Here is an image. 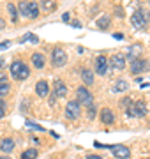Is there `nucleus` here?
<instances>
[{"mask_svg":"<svg viewBox=\"0 0 150 159\" xmlns=\"http://www.w3.org/2000/svg\"><path fill=\"white\" fill-rule=\"evenodd\" d=\"M11 76L14 80H20V81H23L30 76V69L27 67V64L21 62V60H16V62L11 64Z\"/></svg>","mask_w":150,"mask_h":159,"instance_id":"f257e3e1","label":"nucleus"},{"mask_svg":"<svg viewBox=\"0 0 150 159\" xmlns=\"http://www.w3.org/2000/svg\"><path fill=\"white\" fill-rule=\"evenodd\" d=\"M148 21H150V14L145 9H139V11H136L133 14V18H131V23H133L134 29H139L143 30L148 27Z\"/></svg>","mask_w":150,"mask_h":159,"instance_id":"f03ea898","label":"nucleus"},{"mask_svg":"<svg viewBox=\"0 0 150 159\" xmlns=\"http://www.w3.org/2000/svg\"><path fill=\"white\" fill-rule=\"evenodd\" d=\"M67 62V53L62 50V48H55L51 53V64L53 67H64Z\"/></svg>","mask_w":150,"mask_h":159,"instance_id":"7ed1b4c3","label":"nucleus"},{"mask_svg":"<svg viewBox=\"0 0 150 159\" xmlns=\"http://www.w3.org/2000/svg\"><path fill=\"white\" fill-rule=\"evenodd\" d=\"M127 115L129 117H145L147 115V104L143 101H136L134 104H131L129 108H127Z\"/></svg>","mask_w":150,"mask_h":159,"instance_id":"20e7f679","label":"nucleus"},{"mask_svg":"<svg viewBox=\"0 0 150 159\" xmlns=\"http://www.w3.org/2000/svg\"><path fill=\"white\" fill-rule=\"evenodd\" d=\"M81 115V104L78 101H69L65 106V117L71 120H76Z\"/></svg>","mask_w":150,"mask_h":159,"instance_id":"39448f33","label":"nucleus"},{"mask_svg":"<svg viewBox=\"0 0 150 159\" xmlns=\"http://www.w3.org/2000/svg\"><path fill=\"white\" fill-rule=\"evenodd\" d=\"M76 96H78V102L83 104V106H92V104H94L92 94H90L85 87H80V89L76 90Z\"/></svg>","mask_w":150,"mask_h":159,"instance_id":"423d86ee","label":"nucleus"},{"mask_svg":"<svg viewBox=\"0 0 150 159\" xmlns=\"http://www.w3.org/2000/svg\"><path fill=\"white\" fill-rule=\"evenodd\" d=\"M108 66L111 69H115V71H124L126 69V57L120 55V53H117L111 57V60H108Z\"/></svg>","mask_w":150,"mask_h":159,"instance_id":"0eeeda50","label":"nucleus"},{"mask_svg":"<svg viewBox=\"0 0 150 159\" xmlns=\"http://www.w3.org/2000/svg\"><path fill=\"white\" fill-rule=\"evenodd\" d=\"M150 67V62H147V60H141V58H134L133 62H131V67H129V71L133 74H138V73H143V71H147V69Z\"/></svg>","mask_w":150,"mask_h":159,"instance_id":"6e6552de","label":"nucleus"},{"mask_svg":"<svg viewBox=\"0 0 150 159\" xmlns=\"http://www.w3.org/2000/svg\"><path fill=\"white\" fill-rule=\"evenodd\" d=\"M108 69H110L108 58L104 57V55H99V57L95 58V73H97L99 76H104V74L108 73Z\"/></svg>","mask_w":150,"mask_h":159,"instance_id":"1a4fd4ad","label":"nucleus"},{"mask_svg":"<svg viewBox=\"0 0 150 159\" xmlns=\"http://www.w3.org/2000/svg\"><path fill=\"white\" fill-rule=\"evenodd\" d=\"M111 152H113V156L117 159H127L131 156V152H129V148L126 145H113L111 147Z\"/></svg>","mask_w":150,"mask_h":159,"instance_id":"9d476101","label":"nucleus"},{"mask_svg":"<svg viewBox=\"0 0 150 159\" xmlns=\"http://www.w3.org/2000/svg\"><path fill=\"white\" fill-rule=\"evenodd\" d=\"M101 122L106 125H111L113 122H115V115H113V111H111L110 108H103L101 110Z\"/></svg>","mask_w":150,"mask_h":159,"instance_id":"9b49d317","label":"nucleus"},{"mask_svg":"<svg viewBox=\"0 0 150 159\" xmlns=\"http://www.w3.org/2000/svg\"><path fill=\"white\" fill-rule=\"evenodd\" d=\"M53 94H55V97H65L67 96V87H65V83H64L62 80H57V81H55Z\"/></svg>","mask_w":150,"mask_h":159,"instance_id":"f8f14e48","label":"nucleus"},{"mask_svg":"<svg viewBox=\"0 0 150 159\" xmlns=\"http://www.w3.org/2000/svg\"><path fill=\"white\" fill-rule=\"evenodd\" d=\"M14 140L12 138H4L2 142H0V150L4 154H9V152H12V148H14Z\"/></svg>","mask_w":150,"mask_h":159,"instance_id":"ddd939ff","label":"nucleus"},{"mask_svg":"<svg viewBox=\"0 0 150 159\" xmlns=\"http://www.w3.org/2000/svg\"><path fill=\"white\" fill-rule=\"evenodd\" d=\"M48 92H50V89H48L46 81H37V83H35V94L39 97H46Z\"/></svg>","mask_w":150,"mask_h":159,"instance_id":"4468645a","label":"nucleus"},{"mask_svg":"<svg viewBox=\"0 0 150 159\" xmlns=\"http://www.w3.org/2000/svg\"><path fill=\"white\" fill-rule=\"evenodd\" d=\"M32 64H34L37 69H42V67H44V64H46V58H44V55H42V53H39V51H37V53H34V55H32Z\"/></svg>","mask_w":150,"mask_h":159,"instance_id":"2eb2a0df","label":"nucleus"},{"mask_svg":"<svg viewBox=\"0 0 150 159\" xmlns=\"http://www.w3.org/2000/svg\"><path fill=\"white\" fill-rule=\"evenodd\" d=\"M16 9H18V14H21V16H25V18L30 16V2H27V0H21Z\"/></svg>","mask_w":150,"mask_h":159,"instance_id":"dca6fc26","label":"nucleus"},{"mask_svg":"<svg viewBox=\"0 0 150 159\" xmlns=\"http://www.w3.org/2000/svg\"><path fill=\"white\" fill-rule=\"evenodd\" d=\"M41 9L44 12H53L57 9V0H41Z\"/></svg>","mask_w":150,"mask_h":159,"instance_id":"f3484780","label":"nucleus"},{"mask_svg":"<svg viewBox=\"0 0 150 159\" xmlns=\"http://www.w3.org/2000/svg\"><path fill=\"white\" fill-rule=\"evenodd\" d=\"M141 44H134V46H131L129 48V51H127V55H126V58H131V60H134V58H138V55L141 53Z\"/></svg>","mask_w":150,"mask_h":159,"instance_id":"a211bd4d","label":"nucleus"},{"mask_svg":"<svg viewBox=\"0 0 150 159\" xmlns=\"http://www.w3.org/2000/svg\"><path fill=\"white\" fill-rule=\"evenodd\" d=\"M81 80L85 85H94V73L90 69H83L81 71Z\"/></svg>","mask_w":150,"mask_h":159,"instance_id":"6ab92c4d","label":"nucleus"},{"mask_svg":"<svg viewBox=\"0 0 150 159\" xmlns=\"http://www.w3.org/2000/svg\"><path fill=\"white\" fill-rule=\"evenodd\" d=\"M127 89H129V83H127L126 80H117V83L113 85L111 90L115 92V94H118V92H126Z\"/></svg>","mask_w":150,"mask_h":159,"instance_id":"aec40b11","label":"nucleus"},{"mask_svg":"<svg viewBox=\"0 0 150 159\" xmlns=\"http://www.w3.org/2000/svg\"><path fill=\"white\" fill-rule=\"evenodd\" d=\"M39 152H37V148H27L23 154H21V159H37Z\"/></svg>","mask_w":150,"mask_h":159,"instance_id":"412c9836","label":"nucleus"},{"mask_svg":"<svg viewBox=\"0 0 150 159\" xmlns=\"http://www.w3.org/2000/svg\"><path fill=\"white\" fill-rule=\"evenodd\" d=\"M97 27H99L101 30H106V29H108V27H110V16H108V14H104L101 20H97Z\"/></svg>","mask_w":150,"mask_h":159,"instance_id":"4be33fe9","label":"nucleus"},{"mask_svg":"<svg viewBox=\"0 0 150 159\" xmlns=\"http://www.w3.org/2000/svg\"><path fill=\"white\" fill-rule=\"evenodd\" d=\"M39 16V4L37 2H30V16L32 20H35V18Z\"/></svg>","mask_w":150,"mask_h":159,"instance_id":"5701e85b","label":"nucleus"},{"mask_svg":"<svg viewBox=\"0 0 150 159\" xmlns=\"http://www.w3.org/2000/svg\"><path fill=\"white\" fill-rule=\"evenodd\" d=\"M27 41H30V43H34V44H37V43H39V37H37V35L35 34H25L23 37H21V39H20V43H27Z\"/></svg>","mask_w":150,"mask_h":159,"instance_id":"b1692460","label":"nucleus"},{"mask_svg":"<svg viewBox=\"0 0 150 159\" xmlns=\"http://www.w3.org/2000/svg\"><path fill=\"white\" fill-rule=\"evenodd\" d=\"M7 11H9V14H11L12 21H16V20H18V9H16V6H14V4H7Z\"/></svg>","mask_w":150,"mask_h":159,"instance_id":"393cba45","label":"nucleus"},{"mask_svg":"<svg viewBox=\"0 0 150 159\" xmlns=\"http://www.w3.org/2000/svg\"><path fill=\"white\" fill-rule=\"evenodd\" d=\"M9 90H11V85H9L7 81H2V83H0V97L9 94Z\"/></svg>","mask_w":150,"mask_h":159,"instance_id":"a878e982","label":"nucleus"},{"mask_svg":"<svg viewBox=\"0 0 150 159\" xmlns=\"http://www.w3.org/2000/svg\"><path fill=\"white\" fill-rule=\"evenodd\" d=\"M27 125H30L32 129H37V131H44V127H42V125H39V124H34V122H27Z\"/></svg>","mask_w":150,"mask_h":159,"instance_id":"bb28decb","label":"nucleus"},{"mask_svg":"<svg viewBox=\"0 0 150 159\" xmlns=\"http://www.w3.org/2000/svg\"><path fill=\"white\" fill-rule=\"evenodd\" d=\"M11 44H12L11 41H4V43H0V51H2V50H7Z\"/></svg>","mask_w":150,"mask_h":159,"instance_id":"cd10ccee","label":"nucleus"},{"mask_svg":"<svg viewBox=\"0 0 150 159\" xmlns=\"http://www.w3.org/2000/svg\"><path fill=\"white\" fill-rule=\"evenodd\" d=\"M94 117H95V108L92 104V106H88V119H94Z\"/></svg>","mask_w":150,"mask_h":159,"instance_id":"c85d7f7f","label":"nucleus"},{"mask_svg":"<svg viewBox=\"0 0 150 159\" xmlns=\"http://www.w3.org/2000/svg\"><path fill=\"white\" fill-rule=\"evenodd\" d=\"M131 104H133V102H131V99H129V97H126V99L122 101V106H127V108H129Z\"/></svg>","mask_w":150,"mask_h":159,"instance_id":"c756f323","label":"nucleus"},{"mask_svg":"<svg viewBox=\"0 0 150 159\" xmlns=\"http://www.w3.org/2000/svg\"><path fill=\"white\" fill-rule=\"evenodd\" d=\"M87 159H103V157H101V156H94V154H88Z\"/></svg>","mask_w":150,"mask_h":159,"instance_id":"7c9ffc66","label":"nucleus"},{"mask_svg":"<svg viewBox=\"0 0 150 159\" xmlns=\"http://www.w3.org/2000/svg\"><path fill=\"white\" fill-rule=\"evenodd\" d=\"M62 20H64V21H69V20H71V14H69V12H65V14L62 16Z\"/></svg>","mask_w":150,"mask_h":159,"instance_id":"2f4dec72","label":"nucleus"},{"mask_svg":"<svg viewBox=\"0 0 150 159\" xmlns=\"http://www.w3.org/2000/svg\"><path fill=\"white\" fill-rule=\"evenodd\" d=\"M113 37H115V39H124V34H120V32H117V34H113Z\"/></svg>","mask_w":150,"mask_h":159,"instance_id":"473e14b6","label":"nucleus"},{"mask_svg":"<svg viewBox=\"0 0 150 159\" xmlns=\"http://www.w3.org/2000/svg\"><path fill=\"white\" fill-rule=\"evenodd\" d=\"M4 29H6V21H4V20L0 18V30H4Z\"/></svg>","mask_w":150,"mask_h":159,"instance_id":"72a5a7b5","label":"nucleus"},{"mask_svg":"<svg viewBox=\"0 0 150 159\" xmlns=\"http://www.w3.org/2000/svg\"><path fill=\"white\" fill-rule=\"evenodd\" d=\"M73 27H74V29H80L81 23H80V21H73Z\"/></svg>","mask_w":150,"mask_h":159,"instance_id":"f704fd0d","label":"nucleus"},{"mask_svg":"<svg viewBox=\"0 0 150 159\" xmlns=\"http://www.w3.org/2000/svg\"><path fill=\"white\" fill-rule=\"evenodd\" d=\"M117 16H120V18L124 16V12H122V9H117Z\"/></svg>","mask_w":150,"mask_h":159,"instance_id":"c9c22d12","label":"nucleus"},{"mask_svg":"<svg viewBox=\"0 0 150 159\" xmlns=\"http://www.w3.org/2000/svg\"><path fill=\"white\" fill-rule=\"evenodd\" d=\"M2 81H6V74L0 73V83H2Z\"/></svg>","mask_w":150,"mask_h":159,"instance_id":"e433bc0d","label":"nucleus"},{"mask_svg":"<svg viewBox=\"0 0 150 159\" xmlns=\"http://www.w3.org/2000/svg\"><path fill=\"white\" fill-rule=\"evenodd\" d=\"M0 67H4V58H0Z\"/></svg>","mask_w":150,"mask_h":159,"instance_id":"4c0bfd02","label":"nucleus"},{"mask_svg":"<svg viewBox=\"0 0 150 159\" xmlns=\"http://www.w3.org/2000/svg\"><path fill=\"white\" fill-rule=\"evenodd\" d=\"M0 108L4 110V101H2V99H0Z\"/></svg>","mask_w":150,"mask_h":159,"instance_id":"58836bf2","label":"nucleus"},{"mask_svg":"<svg viewBox=\"0 0 150 159\" xmlns=\"http://www.w3.org/2000/svg\"><path fill=\"white\" fill-rule=\"evenodd\" d=\"M2 117H4V110L0 108V119H2Z\"/></svg>","mask_w":150,"mask_h":159,"instance_id":"ea45409f","label":"nucleus"},{"mask_svg":"<svg viewBox=\"0 0 150 159\" xmlns=\"http://www.w3.org/2000/svg\"><path fill=\"white\" fill-rule=\"evenodd\" d=\"M0 159H9V157H7V156H0Z\"/></svg>","mask_w":150,"mask_h":159,"instance_id":"a19ab883","label":"nucleus"}]
</instances>
